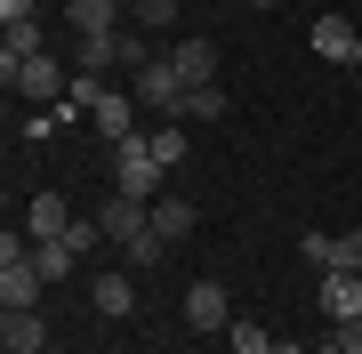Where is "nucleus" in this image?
<instances>
[{"label":"nucleus","mask_w":362,"mask_h":354,"mask_svg":"<svg viewBox=\"0 0 362 354\" xmlns=\"http://www.w3.org/2000/svg\"><path fill=\"white\" fill-rule=\"evenodd\" d=\"M113 194H129V201H161V153H153V137H121L113 145Z\"/></svg>","instance_id":"1"},{"label":"nucleus","mask_w":362,"mask_h":354,"mask_svg":"<svg viewBox=\"0 0 362 354\" xmlns=\"http://www.w3.org/2000/svg\"><path fill=\"white\" fill-rule=\"evenodd\" d=\"M40 290H49V274L33 266V242H0V306H40Z\"/></svg>","instance_id":"2"},{"label":"nucleus","mask_w":362,"mask_h":354,"mask_svg":"<svg viewBox=\"0 0 362 354\" xmlns=\"http://www.w3.org/2000/svg\"><path fill=\"white\" fill-rule=\"evenodd\" d=\"M0 73H8V89H16V97H33V105H65V89H73V73L57 65L49 49L25 57V65H0Z\"/></svg>","instance_id":"3"},{"label":"nucleus","mask_w":362,"mask_h":354,"mask_svg":"<svg viewBox=\"0 0 362 354\" xmlns=\"http://www.w3.org/2000/svg\"><path fill=\"white\" fill-rule=\"evenodd\" d=\"M129 97H137L145 113H169V121H177V105H185V81H177V65H169V49L153 57V65H137V73H129Z\"/></svg>","instance_id":"4"},{"label":"nucleus","mask_w":362,"mask_h":354,"mask_svg":"<svg viewBox=\"0 0 362 354\" xmlns=\"http://www.w3.org/2000/svg\"><path fill=\"white\" fill-rule=\"evenodd\" d=\"M185 322H194L202 330V338H209V330H233V298H226V282H194V290H185Z\"/></svg>","instance_id":"5"},{"label":"nucleus","mask_w":362,"mask_h":354,"mask_svg":"<svg viewBox=\"0 0 362 354\" xmlns=\"http://www.w3.org/2000/svg\"><path fill=\"white\" fill-rule=\"evenodd\" d=\"M40 346H49L40 306H0V354H40Z\"/></svg>","instance_id":"6"},{"label":"nucleus","mask_w":362,"mask_h":354,"mask_svg":"<svg viewBox=\"0 0 362 354\" xmlns=\"http://www.w3.org/2000/svg\"><path fill=\"white\" fill-rule=\"evenodd\" d=\"M314 306L330 314V330H338V322H362V274H322Z\"/></svg>","instance_id":"7"},{"label":"nucleus","mask_w":362,"mask_h":354,"mask_svg":"<svg viewBox=\"0 0 362 354\" xmlns=\"http://www.w3.org/2000/svg\"><path fill=\"white\" fill-rule=\"evenodd\" d=\"M65 234H73V201L65 194H40L25 210V242H65Z\"/></svg>","instance_id":"8"},{"label":"nucleus","mask_w":362,"mask_h":354,"mask_svg":"<svg viewBox=\"0 0 362 354\" xmlns=\"http://www.w3.org/2000/svg\"><path fill=\"white\" fill-rule=\"evenodd\" d=\"M137 113H145V105H137L129 89H105V105H97L89 121H97V137H105V145H121V137H137Z\"/></svg>","instance_id":"9"},{"label":"nucleus","mask_w":362,"mask_h":354,"mask_svg":"<svg viewBox=\"0 0 362 354\" xmlns=\"http://www.w3.org/2000/svg\"><path fill=\"white\" fill-rule=\"evenodd\" d=\"M89 306H97L105 322H121V314H129V306H137V282H129V266H113V274H97V282H89Z\"/></svg>","instance_id":"10"},{"label":"nucleus","mask_w":362,"mask_h":354,"mask_svg":"<svg viewBox=\"0 0 362 354\" xmlns=\"http://www.w3.org/2000/svg\"><path fill=\"white\" fill-rule=\"evenodd\" d=\"M65 25L81 40H105V33H121V0H65Z\"/></svg>","instance_id":"11"},{"label":"nucleus","mask_w":362,"mask_h":354,"mask_svg":"<svg viewBox=\"0 0 362 354\" xmlns=\"http://www.w3.org/2000/svg\"><path fill=\"white\" fill-rule=\"evenodd\" d=\"M306 40H314V57H330V65H354V40H362V33L346 25V16H314Z\"/></svg>","instance_id":"12"},{"label":"nucleus","mask_w":362,"mask_h":354,"mask_svg":"<svg viewBox=\"0 0 362 354\" xmlns=\"http://www.w3.org/2000/svg\"><path fill=\"white\" fill-rule=\"evenodd\" d=\"M169 65H177L185 89H202V81H218V49L209 40H185V49H169Z\"/></svg>","instance_id":"13"},{"label":"nucleus","mask_w":362,"mask_h":354,"mask_svg":"<svg viewBox=\"0 0 362 354\" xmlns=\"http://www.w3.org/2000/svg\"><path fill=\"white\" fill-rule=\"evenodd\" d=\"M153 234H161L169 249H177L185 234H194V201H177V194H161V201H153Z\"/></svg>","instance_id":"14"},{"label":"nucleus","mask_w":362,"mask_h":354,"mask_svg":"<svg viewBox=\"0 0 362 354\" xmlns=\"http://www.w3.org/2000/svg\"><path fill=\"white\" fill-rule=\"evenodd\" d=\"M121 65H129V57H121V33H105V40H81V65L73 73H97L105 81V73H121Z\"/></svg>","instance_id":"15"},{"label":"nucleus","mask_w":362,"mask_h":354,"mask_svg":"<svg viewBox=\"0 0 362 354\" xmlns=\"http://www.w3.org/2000/svg\"><path fill=\"white\" fill-rule=\"evenodd\" d=\"M33 266H40L49 282H65L73 266H81V249H73V242H33Z\"/></svg>","instance_id":"16"},{"label":"nucleus","mask_w":362,"mask_h":354,"mask_svg":"<svg viewBox=\"0 0 362 354\" xmlns=\"http://www.w3.org/2000/svg\"><path fill=\"white\" fill-rule=\"evenodd\" d=\"M218 113H226V89H218V81L185 89V105H177V121H218Z\"/></svg>","instance_id":"17"},{"label":"nucleus","mask_w":362,"mask_h":354,"mask_svg":"<svg viewBox=\"0 0 362 354\" xmlns=\"http://www.w3.org/2000/svg\"><path fill=\"white\" fill-rule=\"evenodd\" d=\"M226 354H274V330H266V322H242V314H233V330H226Z\"/></svg>","instance_id":"18"},{"label":"nucleus","mask_w":362,"mask_h":354,"mask_svg":"<svg viewBox=\"0 0 362 354\" xmlns=\"http://www.w3.org/2000/svg\"><path fill=\"white\" fill-rule=\"evenodd\" d=\"M129 25L137 33H169L177 25V0H129Z\"/></svg>","instance_id":"19"},{"label":"nucleus","mask_w":362,"mask_h":354,"mask_svg":"<svg viewBox=\"0 0 362 354\" xmlns=\"http://www.w3.org/2000/svg\"><path fill=\"white\" fill-rule=\"evenodd\" d=\"M25 57H40V25H33V16L8 25V40H0V65H25Z\"/></svg>","instance_id":"20"},{"label":"nucleus","mask_w":362,"mask_h":354,"mask_svg":"<svg viewBox=\"0 0 362 354\" xmlns=\"http://www.w3.org/2000/svg\"><path fill=\"white\" fill-rule=\"evenodd\" d=\"M153 153H161V170H177V161H185V121H161V129H153Z\"/></svg>","instance_id":"21"},{"label":"nucleus","mask_w":362,"mask_h":354,"mask_svg":"<svg viewBox=\"0 0 362 354\" xmlns=\"http://www.w3.org/2000/svg\"><path fill=\"white\" fill-rule=\"evenodd\" d=\"M330 274H362V234H330Z\"/></svg>","instance_id":"22"},{"label":"nucleus","mask_w":362,"mask_h":354,"mask_svg":"<svg viewBox=\"0 0 362 354\" xmlns=\"http://www.w3.org/2000/svg\"><path fill=\"white\" fill-rule=\"evenodd\" d=\"M298 249H306L314 274H330V234H298Z\"/></svg>","instance_id":"23"},{"label":"nucleus","mask_w":362,"mask_h":354,"mask_svg":"<svg viewBox=\"0 0 362 354\" xmlns=\"http://www.w3.org/2000/svg\"><path fill=\"white\" fill-rule=\"evenodd\" d=\"M338 354H362V322H338Z\"/></svg>","instance_id":"24"},{"label":"nucleus","mask_w":362,"mask_h":354,"mask_svg":"<svg viewBox=\"0 0 362 354\" xmlns=\"http://www.w3.org/2000/svg\"><path fill=\"white\" fill-rule=\"evenodd\" d=\"M274 354H306V346H298V338H274Z\"/></svg>","instance_id":"25"},{"label":"nucleus","mask_w":362,"mask_h":354,"mask_svg":"<svg viewBox=\"0 0 362 354\" xmlns=\"http://www.w3.org/2000/svg\"><path fill=\"white\" fill-rule=\"evenodd\" d=\"M250 8H282V0H250Z\"/></svg>","instance_id":"26"},{"label":"nucleus","mask_w":362,"mask_h":354,"mask_svg":"<svg viewBox=\"0 0 362 354\" xmlns=\"http://www.w3.org/2000/svg\"><path fill=\"white\" fill-rule=\"evenodd\" d=\"M314 354H338V338H330V346H314Z\"/></svg>","instance_id":"27"},{"label":"nucleus","mask_w":362,"mask_h":354,"mask_svg":"<svg viewBox=\"0 0 362 354\" xmlns=\"http://www.w3.org/2000/svg\"><path fill=\"white\" fill-rule=\"evenodd\" d=\"M354 65H362V40H354Z\"/></svg>","instance_id":"28"}]
</instances>
